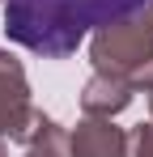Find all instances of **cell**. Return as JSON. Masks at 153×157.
I'll return each mask as SVG.
<instances>
[{
  "label": "cell",
  "instance_id": "6da1fadb",
  "mask_svg": "<svg viewBox=\"0 0 153 157\" xmlns=\"http://www.w3.org/2000/svg\"><path fill=\"white\" fill-rule=\"evenodd\" d=\"M145 4L149 0H4V34L43 59H68L85 34Z\"/></svg>",
  "mask_w": 153,
  "mask_h": 157
},
{
  "label": "cell",
  "instance_id": "7a4b0ae2",
  "mask_svg": "<svg viewBox=\"0 0 153 157\" xmlns=\"http://www.w3.org/2000/svg\"><path fill=\"white\" fill-rule=\"evenodd\" d=\"M89 64H94V72L124 77L136 94H149L153 89V0L89 34Z\"/></svg>",
  "mask_w": 153,
  "mask_h": 157
},
{
  "label": "cell",
  "instance_id": "3957f363",
  "mask_svg": "<svg viewBox=\"0 0 153 157\" xmlns=\"http://www.w3.org/2000/svg\"><path fill=\"white\" fill-rule=\"evenodd\" d=\"M30 110H34V102H30V81H26L22 59L0 47V136L13 140Z\"/></svg>",
  "mask_w": 153,
  "mask_h": 157
},
{
  "label": "cell",
  "instance_id": "277c9868",
  "mask_svg": "<svg viewBox=\"0 0 153 157\" xmlns=\"http://www.w3.org/2000/svg\"><path fill=\"white\" fill-rule=\"evenodd\" d=\"M73 157H128V132L115 119L85 115L73 128Z\"/></svg>",
  "mask_w": 153,
  "mask_h": 157
},
{
  "label": "cell",
  "instance_id": "5b68a950",
  "mask_svg": "<svg viewBox=\"0 0 153 157\" xmlns=\"http://www.w3.org/2000/svg\"><path fill=\"white\" fill-rule=\"evenodd\" d=\"M17 144H22L26 153H38V157H73V132L60 128L51 115H43L38 106L26 115L22 132L13 136Z\"/></svg>",
  "mask_w": 153,
  "mask_h": 157
},
{
  "label": "cell",
  "instance_id": "8992f818",
  "mask_svg": "<svg viewBox=\"0 0 153 157\" xmlns=\"http://www.w3.org/2000/svg\"><path fill=\"white\" fill-rule=\"evenodd\" d=\"M136 98V89L128 85L124 77H111V72H94L81 89V110L85 115H98V119H115L124 115Z\"/></svg>",
  "mask_w": 153,
  "mask_h": 157
},
{
  "label": "cell",
  "instance_id": "52a82bcc",
  "mask_svg": "<svg viewBox=\"0 0 153 157\" xmlns=\"http://www.w3.org/2000/svg\"><path fill=\"white\" fill-rule=\"evenodd\" d=\"M128 157H153V119L128 132Z\"/></svg>",
  "mask_w": 153,
  "mask_h": 157
},
{
  "label": "cell",
  "instance_id": "ba28073f",
  "mask_svg": "<svg viewBox=\"0 0 153 157\" xmlns=\"http://www.w3.org/2000/svg\"><path fill=\"white\" fill-rule=\"evenodd\" d=\"M0 157H9V144H4V136H0Z\"/></svg>",
  "mask_w": 153,
  "mask_h": 157
},
{
  "label": "cell",
  "instance_id": "9c48e42d",
  "mask_svg": "<svg viewBox=\"0 0 153 157\" xmlns=\"http://www.w3.org/2000/svg\"><path fill=\"white\" fill-rule=\"evenodd\" d=\"M145 102H149V115H153V89H149V94H145Z\"/></svg>",
  "mask_w": 153,
  "mask_h": 157
},
{
  "label": "cell",
  "instance_id": "30bf717a",
  "mask_svg": "<svg viewBox=\"0 0 153 157\" xmlns=\"http://www.w3.org/2000/svg\"><path fill=\"white\" fill-rule=\"evenodd\" d=\"M22 157H38V153H22Z\"/></svg>",
  "mask_w": 153,
  "mask_h": 157
},
{
  "label": "cell",
  "instance_id": "8fae6325",
  "mask_svg": "<svg viewBox=\"0 0 153 157\" xmlns=\"http://www.w3.org/2000/svg\"><path fill=\"white\" fill-rule=\"evenodd\" d=\"M0 4H4V0H0Z\"/></svg>",
  "mask_w": 153,
  "mask_h": 157
}]
</instances>
